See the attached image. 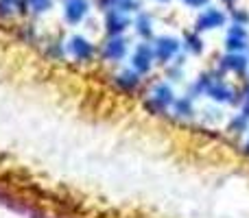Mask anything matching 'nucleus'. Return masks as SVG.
I'll return each instance as SVG.
<instances>
[{
	"label": "nucleus",
	"mask_w": 249,
	"mask_h": 218,
	"mask_svg": "<svg viewBox=\"0 0 249 218\" xmlns=\"http://www.w3.org/2000/svg\"><path fill=\"white\" fill-rule=\"evenodd\" d=\"M193 96H208L216 105H225V103H234L236 101L234 99L236 92L232 90V85L216 72L199 74L197 83L193 85Z\"/></svg>",
	"instance_id": "obj_1"
},
{
	"label": "nucleus",
	"mask_w": 249,
	"mask_h": 218,
	"mask_svg": "<svg viewBox=\"0 0 249 218\" xmlns=\"http://www.w3.org/2000/svg\"><path fill=\"white\" fill-rule=\"evenodd\" d=\"M175 99H177V94H175V90H173L171 83L160 81L149 90L146 101H144V107L149 109L151 114H166V111H171Z\"/></svg>",
	"instance_id": "obj_2"
},
{
	"label": "nucleus",
	"mask_w": 249,
	"mask_h": 218,
	"mask_svg": "<svg viewBox=\"0 0 249 218\" xmlns=\"http://www.w3.org/2000/svg\"><path fill=\"white\" fill-rule=\"evenodd\" d=\"M228 24H230V13L223 11L221 7H212V4L199 9L197 17H195V31H199V33L228 29Z\"/></svg>",
	"instance_id": "obj_3"
},
{
	"label": "nucleus",
	"mask_w": 249,
	"mask_h": 218,
	"mask_svg": "<svg viewBox=\"0 0 249 218\" xmlns=\"http://www.w3.org/2000/svg\"><path fill=\"white\" fill-rule=\"evenodd\" d=\"M155 64H158V59H155L153 44L140 39V42L133 46V50L129 52V68H133L138 74L144 77V74H149L151 70H153Z\"/></svg>",
	"instance_id": "obj_4"
},
{
	"label": "nucleus",
	"mask_w": 249,
	"mask_h": 218,
	"mask_svg": "<svg viewBox=\"0 0 249 218\" xmlns=\"http://www.w3.org/2000/svg\"><path fill=\"white\" fill-rule=\"evenodd\" d=\"M153 50H155V59L158 64L168 66L175 59H179V55L184 52L181 48V39L175 37V35H160V37H153Z\"/></svg>",
	"instance_id": "obj_5"
},
{
	"label": "nucleus",
	"mask_w": 249,
	"mask_h": 218,
	"mask_svg": "<svg viewBox=\"0 0 249 218\" xmlns=\"http://www.w3.org/2000/svg\"><path fill=\"white\" fill-rule=\"evenodd\" d=\"M66 52H68L74 61H79V64H88V61H92L96 57V46L86 35L77 33V35H72V37H68V42H66Z\"/></svg>",
	"instance_id": "obj_6"
},
{
	"label": "nucleus",
	"mask_w": 249,
	"mask_h": 218,
	"mask_svg": "<svg viewBox=\"0 0 249 218\" xmlns=\"http://www.w3.org/2000/svg\"><path fill=\"white\" fill-rule=\"evenodd\" d=\"M129 39L124 35H107L103 48H101V57L107 64H118L124 57H129Z\"/></svg>",
	"instance_id": "obj_7"
},
{
	"label": "nucleus",
	"mask_w": 249,
	"mask_h": 218,
	"mask_svg": "<svg viewBox=\"0 0 249 218\" xmlns=\"http://www.w3.org/2000/svg\"><path fill=\"white\" fill-rule=\"evenodd\" d=\"M225 52H247L249 50V31L243 24H228L223 39Z\"/></svg>",
	"instance_id": "obj_8"
},
{
	"label": "nucleus",
	"mask_w": 249,
	"mask_h": 218,
	"mask_svg": "<svg viewBox=\"0 0 249 218\" xmlns=\"http://www.w3.org/2000/svg\"><path fill=\"white\" fill-rule=\"evenodd\" d=\"M133 20L131 13L123 11V9H107L103 17V26L107 35H124L129 29H131Z\"/></svg>",
	"instance_id": "obj_9"
},
{
	"label": "nucleus",
	"mask_w": 249,
	"mask_h": 218,
	"mask_svg": "<svg viewBox=\"0 0 249 218\" xmlns=\"http://www.w3.org/2000/svg\"><path fill=\"white\" fill-rule=\"evenodd\" d=\"M90 11H92L90 0H64V4H61L64 20L68 22L70 26H77V24H81V22H86Z\"/></svg>",
	"instance_id": "obj_10"
},
{
	"label": "nucleus",
	"mask_w": 249,
	"mask_h": 218,
	"mask_svg": "<svg viewBox=\"0 0 249 218\" xmlns=\"http://www.w3.org/2000/svg\"><path fill=\"white\" fill-rule=\"evenodd\" d=\"M219 70L221 72L245 77L249 72V55L247 52H225L219 59Z\"/></svg>",
	"instance_id": "obj_11"
},
{
	"label": "nucleus",
	"mask_w": 249,
	"mask_h": 218,
	"mask_svg": "<svg viewBox=\"0 0 249 218\" xmlns=\"http://www.w3.org/2000/svg\"><path fill=\"white\" fill-rule=\"evenodd\" d=\"M131 29H133V33H136L140 39H144V42H153V37H155V22H153V16H151V13L138 11L136 17H133Z\"/></svg>",
	"instance_id": "obj_12"
},
{
	"label": "nucleus",
	"mask_w": 249,
	"mask_h": 218,
	"mask_svg": "<svg viewBox=\"0 0 249 218\" xmlns=\"http://www.w3.org/2000/svg\"><path fill=\"white\" fill-rule=\"evenodd\" d=\"M195 99H197V96H193V94L177 96L173 107H171L173 116H175V118H181V120H190L195 114H197V109H195Z\"/></svg>",
	"instance_id": "obj_13"
},
{
	"label": "nucleus",
	"mask_w": 249,
	"mask_h": 218,
	"mask_svg": "<svg viewBox=\"0 0 249 218\" xmlns=\"http://www.w3.org/2000/svg\"><path fill=\"white\" fill-rule=\"evenodd\" d=\"M114 83H116V87L123 92H136L142 83V74H138L133 68L121 70V72L114 77Z\"/></svg>",
	"instance_id": "obj_14"
},
{
	"label": "nucleus",
	"mask_w": 249,
	"mask_h": 218,
	"mask_svg": "<svg viewBox=\"0 0 249 218\" xmlns=\"http://www.w3.org/2000/svg\"><path fill=\"white\" fill-rule=\"evenodd\" d=\"M181 48H184L186 55H193V57H199L203 55L206 50V42H203V35L199 31H188V33L181 37Z\"/></svg>",
	"instance_id": "obj_15"
},
{
	"label": "nucleus",
	"mask_w": 249,
	"mask_h": 218,
	"mask_svg": "<svg viewBox=\"0 0 249 218\" xmlns=\"http://www.w3.org/2000/svg\"><path fill=\"white\" fill-rule=\"evenodd\" d=\"M228 131L232 133V135H245V133H249V103H245V101L241 103L238 114L230 120Z\"/></svg>",
	"instance_id": "obj_16"
},
{
	"label": "nucleus",
	"mask_w": 249,
	"mask_h": 218,
	"mask_svg": "<svg viewBox=\"0 0 249 218\" xmlns=\"http://www.w3.org/2000/svg\"><path fill=\"white\" fill-rule=\"evenodd\" d=\"M24 9H29V2L26 0H0V16L11 17L22 13Z\"/></svg>",
	"instance_id": "obj_17"
},
{
	"label": "nucleus",
	"mask_w": 249,
	"mask_h": 218,
	"mask_svg": "<svg viewBox=\"0 0 249 218\" xmlns=\"http://www.w3.org/2000/svg\"><path fill=\"white\" fill-rule=\"evenodd\" d=\"M230 22H232V24L247 26L249 24V13L245 11V9H234V11L230 13Z\"/></svg>",
	"instance_id": "obj_18"
},
{
	"label": "nucleus",
	"mask_w": 249,
	"mask_h": 218,
	"mask_svg": "<svg viewBox=\"0 0 249 218\" xmlns=\"http://www.w3.org/2000/svg\"><path fill=\"white\" fill-rule=\"evenodd\" d=\"M29 9L33 13H37V16H42V13H46L53 9V0H35V2L29 4Z\"/></svg>",
	"instance_id": "obj_19"
},
{
	"label": "nucleus",
	"mask_w": 249,
	"mask_h": 218,
	"mask_svg": "<svg viewBox=\"0 0 249 218\" xmlns=\"http://www.w3.org/2000/svg\"><path fill=\"white\" fill-rule=\"evenodd\" d=\"M179 2L188 9H203L210 4V0H179Z\"/></svg>",
	"instance_id": "obj_20"
},
{
	"label": "nucleus",
	"mask_w": 249,
	"mask_h": 218,
	"mask_svg": "<svg viewBox=\"0 0 249 218\" xmlns=\"http://www.w3.org/2000/svg\"><path fill=\"white\" fill-rule=\"evenodd\" d=\"M245 101V103H249V83L245 87H243V92H241V103Z\"/></svg>",
	"instance_id": "obj_21"
},
{
	"label": "nucleus",
	"mask_w": 249,
	"mask_h": 218,
	"mask_svg": "<svg viewBox=\"0 0 249 218\" xmlns=\"http://www.w3.org/2000/svg\"><path fill=\"white\" fill-rule=\"evenodd\" d=\"M243 149H245V153L249 155V135H247V140H245V144H243Z\"/></svg>",
	"instance_id": "obj_22"
},
{
	"label": "nucleus",
	"mask_w": 249,
	"mask_h": 218,
	"mask_svg": "<svg viewBox=\"0 0 249 218\" xmlns=\"http://www.w3.org/2000/svg\"><path fill=\"white\" fill-rule=\"evenodd\" d=\"M221 2H223V4H232L234 0H221Z\"/></svg>",
	"instance_id": "obj_23"
},
{
	"label": "nucleus",
	"mask_w": 249,
	"mask_h": 218,
	"mask_svg": "<svg viewBox=\"0 0 249 218\" xmlns=\"http://www.w3.org/2000/svg\"><path fill=\"white\" fill-rule=\"evenodd\" d=\"M153 2H171V0H153Z\"/></svg>",
	"instance_id": "obj_24"
},
{
	"label": "nucleus",
	"mask_w": 249,
	"mask_h": 218,
	"mask_svg": "<svg viewBox=\"0 0 249 218\" xmlns=\"http://www.w3.org/2000/svg\"><path fill=\"white\" fill-rule=\"evenodd\" d=\"M26 2H29V4H31V2H35V0H26Z\"/></svg>",
	"instance_id": "obj_25"
}]
</instances>
